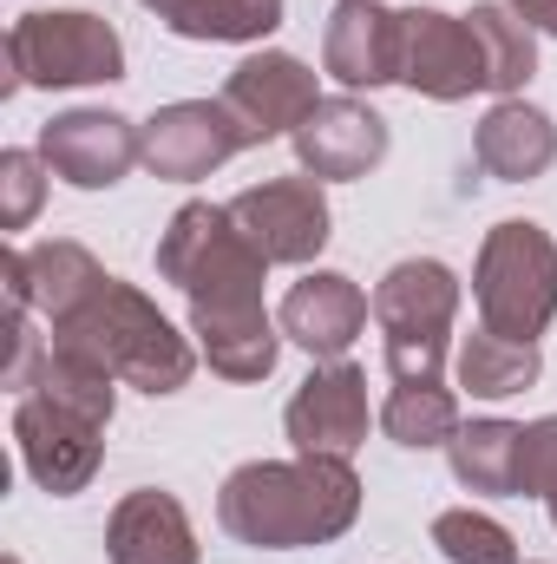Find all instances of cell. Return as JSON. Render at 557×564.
<instances>
[{"instance_id": "obj_18", "label": "cell", "mask_w": 557, "mask_h": 564, "mask_svg": "<svg viewBox=\"0 0 557 564\" xmlns=\"http://www.w3.org/2000/svg\"><path fill=\"white\" fill-rule=\"evenodd\" d=\"M106 558L112 564H197V532H190V512L144 486V492H125L106 519Z\"/></svg>"}, {"instance_id": "obj_30", "label": "cell", "mask_w": 557, "mask_h": 564, "mask_svg": "<svg viewBox=\"0 0 557 564\" xmlns=\"http://www.w3.org/2000/svg\"><path fill=\"white\" fill-rule=\"evenodd\" d=\"M139 7H151V13H157V20H164V13H171V7H177V0H139Z\"/></svg>"}, {"instance_id": "obj_26", "label": "cell", "mask_w": 557, "mask_h": 564, "mask_svg": "<svg viewBox=\"0 0 557 564\" xmlns=\"http://www.w3.org/2000/svg\"><path fill=\"white\" fill-rule=\"evenodd\" d=\"M433 545L452 564H518V539H512L499 519L472 512V506L439 512V519H433Z\"/></svg>"}, {"instance_id": "obj_15", "label": "cell", "mask_w": 557, "mask_h": 564, "mask_svg": "<svg viewBox=\"0 0 557 564\" xmlns=\"http://www.w3.org/2000/svg\"><path fill=\"white\" fill-rule=\"evenodd\" d=\"M321 66L341 86H401V13L381 0H335L321 33Z\"/></svg>"}, {"instance_id": "obj_14", "label": "cell", "mask_w": 557, "mask_h": 564, "mask_svg": "<svg viewBox=\"0 0 557 564\" xmlns=\"http://www.w3.org/2000/svg\"><path fill=\"white\" fill-rule=\"evenodd\" d=\"M295 158L308 177L321 184H348L368 177L387 158V119L361 99H321L302 126H295Z\"/></svg>"}, {"instance_id": "obj_8", "label": "cell", "mask_w": 557, "mask_h": 564, "mask_svg": "<svg viewBox=\"0 0 557 564\" xmlns=\"http://www.w3.org/2000/svg\"><path fill=\"white\" fill-rule=\"evenodd\" d=\"M230 217L270 263H315L335 237L321 177H270V184L230 197Z\"/></svg>"}, {"instance_id": "obj_13", "label": "cell", "mask_w": 557, "mask_h": 564, "mask_svg": "<svg viewBox=\"0 0 557 564\" xmlns=\"http://www.w3.org/2000/svg\"><path fill=\"white\" fill-rule=\"evenodd\" d=\"M288 446L295 453H354L361 440H368V375L354 368V361H328V368H315L302 388H295V401H288Z\"/></svg>"}, {"instance_id": "obj_9", "label": "cell", "mask_w": 557, "mask_h": 564, "mask_svg": "<svg viewBox=\"0 0 557 564\" xmlns=\"http://www.w3.org/2000/svg\"><path fill=\"white\" fill-rule=\"evenodd\" d=\"M139 151L151 164V177H171V184H197L210 177L217 164H230L237 151H250L230 106L223 99H177V106H157L139 126Z\"/></svg>"}, {"instance_id": "obj_12", "label": "cell", "mask_w": 557, "mask_h": 564, "mask_svg": "<svg viewBox=\"0 0 557 564\" xmlns=\"http://www.w3.org/2000/svg\"><path fill=\"white\" fill-rule=\"evenodd\" d=\"M40 158L53 177H66L73 191H112L132 164H139V126L119 119V112H99V106H79V112H59L46 132H40Z\"/></svg>"}, {"instance_id": "obj_24", "label": "cell", "mask_w": 557, "mask_h": 564, "mask_svg": "<svg viewBox=\"0 0 557 564\" xmlns=\"http://www.w3.org/2000/svg\"><path fill=\"white\" fill-rule=\"evenodd\" d=\"M381 426H387V440L394 446H446L452 433H459V401H452V388H439V381H394V394H387V408H381Z\"/></svg>"}, {"instance_id": "obj_29", "label": "cell", "mask_w": 557, "mask_h": 564, "mask_svg": "<svg viewBox=\"0 0 557 564\" xmlns=\"http://www.w3.org/2000/svg\"><path fill=\"white\" fill-rule=\"evenodd\" d=\"M532 33H557V0H505Z\"/></svg>"}, {"instance_id": "obj_27", "label": "cell", "mask_w": 557, "mask_h": 564, "mask_svg": "<svg viewBox=\"0 0 557 564\" xmlns=\"http://www.w3.org/2000/svg\"><path fill=\"white\" fill-rule=\"evenodd\" d=\"M46 158L40 151H0V224L7 230H26L40 197H46Z\"/></svg>"}, {"instance_id": "obj_31", "label": "cell", "mask_w": 557, "mask_h": 564, "mask_svg": "<svg viewBox=\"0 0 557 564\" xmlns=\"http://www.w3.org/2000/svg\"><path fill=\"white\" fill-rule=\"evenodd\" d=\"M545 512H551V525H557V492H551V499H545Z\"/></svg>"}, {"instance_id": "obj_11", "label": "cell", "mask_w": 557, "mask_h": 564, "mask_svg": "<svg viewBox=\"0 0 557 564\" xmlns=\"http://www.w3.org/2000/svg\"><path fill=\"white\" fill-rule=\"evenodd\" d=\"M223 106H230L243 144H270V139H295V126L321 106V93H315V73L295 53H250L223 79Z\"/></svg>"}, {"instance_id": "obj_4", "label": "cell", "mask_w": 557, "mask_h": 564, "mask_svg": "<svg viewBox=\"0 0 557 564\" xmlns=\"http://www.w3.org/2000/svg\"><path fill=\"white\" fill-rule=\"evenodd\" d=\"M472 295H479V328L538 341L557 315V243L545 224L505 217L485 230L479 263H472Z\"/></svg>"}, {"instance_id": "obj_5", "label": "cell", "mask_w": 557, "mask_h": 564, "mask_svg": "<svg viewBox=\"0 0 557 564\" xmlns=\"http://www.w3.org/2000/svg\"><path fill=\"white\" fill-rule=\"evenodd\" d=\"M125 79V40L112 20L79 13V7H53V13H20L7 33V93L40 86V93H66V86H112Z\"/></svg>"}, {"instance_id": "obj_25", "label": "cell", "mask_w": 557, "mask_h": 564, "mask_svg": "<svg viewBox=\"0 0 557 564\" xmlns=\"http://www.w3.org/2000/svg\"><path fill=\"white\" fill-rule=\"evenodd\" d=\"M164 26L177 40H270L282 26V0H177Z\"/></svg>"}, {"instance_id": "obj_3", "label": "cell", "mask_w": 557, "mask_h": 564, "mask_svg": "<svg viewBox=\"0 0 557 564\" xmlns=\"http://www.w3.org/2000/svg\"><path fill=\"white\" fill-rule=\"evenodd\" d=\"M263 270L270 257L237 230L230 204H184L157 237V276L190 308H263Z\"/></svg>"}, {"instance_id": "obj_7", "label": "cell", "mask_w": 557, "mask_h": 564, "mask_svg": "<svg viewBox=\"0 0 557 564\" xmlns=\"http://www.w3.org/2000/svg\"><path fill=\"white\" fill-rule=\"evenodd\" d=\"M13 446H20V466L53 492V499H73L92 486L99 459H106V421L53 401V394H20L13 408Z\"/></svg>"}, {"instance_id": "obj_1", "label": "cell", "mask_w": 557, "mask_h": 564, "mask_svg": "<svg viewBox=\"0 0 557 564\" xmlns=\"http://www.w3.org/2000/svg\"><path fill=\"white\" fill-rule=\"evenodd\" d=\"M217 519L237 545H263V552L335 545L361 519V473L341 453L250 459L223 479Z\"/></svg>"}, {"instance_id": "obj_10", "label": "cell", "mask_w": 557, "mask_h": 564, "mask_svg": "<svg viewBox=\"0 0 557 564\" xmlns=\"http://www.w3.org/2000/svg\"><path fill=\"white\" fill-rule=\"evenodd\" d=\"M401 86H414L419 99H439V106L485 93V53L472 26L439 7H407L401 13Z\"/></svg>"}, {"instance_id": "obj_22", "label": "cell", "mask_w": 557, "mask_h": 564, "mask_svg": "<svg viewBox=\"0 0 557 564\" xmlns=\"http://www.w3.org/2000/svg\"><path fill=\"white\" fill-rule=\"evenodd\" d=\"M452 368H459V388H466V394H479V401H505V394L538 388L545 355H538V341H512V335L472 328V335L459 341Z\"/></svg>"}, {"instance_id": "obj_19", "label": "cell", "mask_w": 557, "mask_h": 564, "mask_svg": "<svg viewBox=\"0 0 557 564\" xmlns=\"http://www.w3.org/2000/svg\"><path fill=\"white\" fill-rule=\"evenodd\" d=\"M472 158H479V171L499 177V184H532V177H545L557 164L551 112H538V106H525V99H499V106L479 119V132H472Z\"/></svg>"}, {"instance_id": "obj_6", "label": "cell", "mask_w": 557, "mask_h": 564, "mask_svg": "<svg viewBox=\"0 0 557 564\" xmlns=\"http://www.w3.org/2000/svg\"><path fill=\"white\" fill-rule=\"evenodd\" d=\"M459 315V276L433 257L394 263L374 289V322L387 335V375L394 381H439L446 341Z\"/></svg>"}, {"instance_id": "obj_17", "label": "cell", "mask_w": 557, "mask_h": 564, "mask_svg": "<svg viewBox=\"0 0 557 564\" xmlns=\"http://www.w3.org/2000/svg\"><path fill=\"white\" fill-rule=\"evenodd\" d=\"M99 282H106V270H99V257L86 243L7 250V295H13V308H40L46 322H66Z\"/></svg>"}, {"instance_id": "obj_21", "label": "cell", "mask_w": 557, "mask_h": 564, "mask_svg": "<svg viewBox=\"0 0 557 564\" xmlns=\"http://www.w3.org/2000/svg\"><path fill=\"white\" fill-rule=\"evenodd\" d=\"M518 446H525V426L512 421H466L446 440V459H452V479L466 492H485V499H518Z\"/></svg>"}, {"instance_id": "obj_16", "label": "cell", "mask_w": 557, "mask_h": 564, "mask_svg": "<svg viewBox=\"0 0 557 564\" xmlns=\"http://www.w3.org/2000/svg\"><path fill=\"white\" fill-rule=\"evenodd\" d=\"M276 322H282V335L295 348H308L315 361H341L354 348V335L368 328V295L341 270H315V276H302L282 295Z\"/></svg>"}, {"instance_id": "obj_23", "label": "cell", "mask_w": 557, "mask_h": 564, "mask_svg": "<svg viewBox=\"0 0 557 564\" xmlns=\"http://www.w3.org/2000/svg\"><path fill=\"white\" fill-rule=\"evenodd\" d=\"M466 26H472V40H479V53H485V93H518L532 73H538V33L512 13V7H472L466 13Z\"/></svg>"}, {"instance_id": "obj_20", "label": "cell", "mask_w": 557, "mask_h": 564, "mask_svg": "<svg viewBox=\"0 0 557 564\" xmlns=\"http://www.w3.org/2000/svg\"><path fill=\"white\" fill-rule=\"evenodd\" d=\"M282 322H270V308H190V335L197 355L223 375V381H270L282 355Z\"/></svg>"}, {"instance_id": "obj_2", "label": "cell", "mask_w": 557, "mask_h": 564, "mask_svg": "<svg viewBox=\"0 0 557 564\" xmlns=\"http://www.w3.org/2000/svg\"><path fill=\"white\" fill-rule=\"evenodd\" d=\"M46 341L79 348L112 381L144 388V394H177L197 375V348L171 328V315L144 289H132V282H119V276H106L66 322H53Z\"/></svg>"}, {"instance_id": "obj_28", "label": "cell", "mask_w": 557, "mask_h": 564, "mask_svg": "<svg viewBox=\"0 0 557 564\" xmlns=\"http://www.w3.org/2000/svg\"><path fill=\"white\" fill-rule=\"evenodd\" d=\"M551 499L557 492V414L525 426V446H518V499Z\"/></svg>"}]
</instances>
